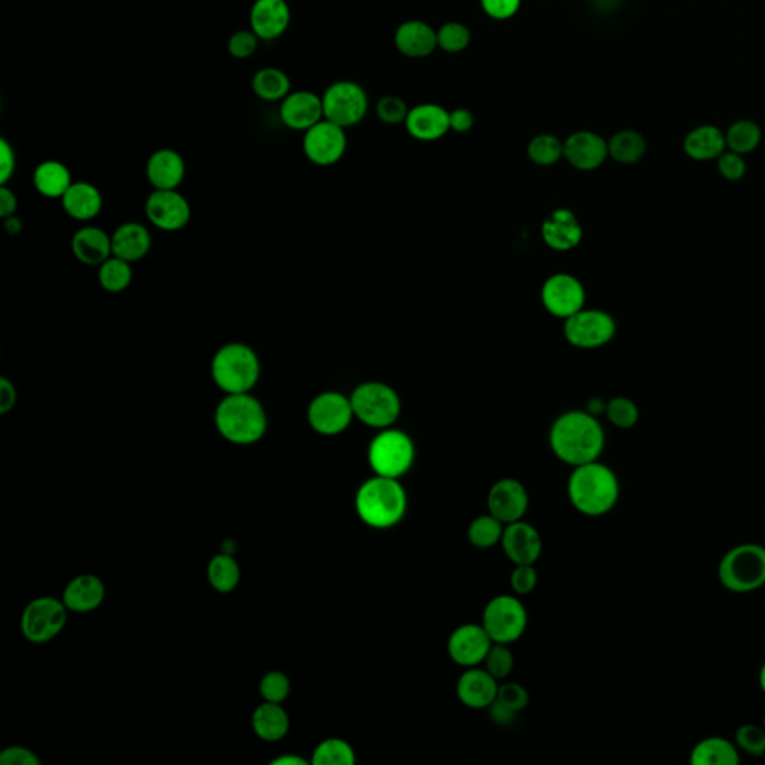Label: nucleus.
<instances>
[{"instance_id": "29", "label": "nucleus", "mask_w": 765, "mask_h": 765, "mask_svg": "<svg viewBox=\"0 0 765 765\" xmlns=\"http://www.w3.org/2000/svg\"><path fill=\"white\" fill-rule=\"evenodd\" d=\"M60 201L65 213L78 222L95 219L104 207L101 190L87 181H74Z\"/></svg>"}, {"instance_id": "18", "label": "nucleus", "mask_w": 765, "mask_h": 765, "mask_svg": "<svg viewBox=\"0 0 765 765\" xmlns=\"http://www.w3.org/2000/svg\"><path fill=\"white\" fill-rule=\"evenodd\" d=\"M564 159L579 171H595L609 159V144L600 133L577 130L564 141Z\"/></svg>"}, {"instance_id": "58", "label": "nucleus", "mask_w": 765, "mask_h": 765, "mask_svg": "<svg viewBox=\"0 0 765 765\" xmlns=\"http://www.w3.org/2000/svg\"><path fill=\"white\" fill-rule=\"evenodd\" d=\"M15 402H17V389H15L14 383L6 377H2L0 379V413H8L14 408Z\"/></svg>"}, {"instance_id": "44", "label": "nucleus", "mask_w": 765, "mask_h": 765, "mask_svg": "<svg viewBox=\"0 0 765 765\" xmlns=\"http://www.w3.org/2000/svg\"><path fill=\"white\" fill-rule=\"evenodd\" d=\"M314 765H352L356 763L355 749L343 739H326L314 749Z\"/></svg>"}, {"instance_id": "7", "label": "nucleus", "mask_w": 765, "mask_h": 765, "mask_svg": "<svg viewBox=\"0 0 765 765\" xmlns=\"http://www.w3.org/2000/svg\"><path fill=\"white\" fill-rule=\"evenodd\" d=\"M416 446L401 429H380L368 446V464L376 476L401 479L413 467Z\"/></svg>"}, {"instance_id": "9", "label": "nucleus", "mask_w": 765, "mask_h": 765, "mask_svg": "<svg viewBox=\"0 0 765 765\" xmlns=\"http://www.w3.org/2000/svg\"><path fill=\"white\" fill-rule=\"evenodd\" d=\"M322 102L325 119L344 129L359 125L370 108L367 90L350 80L332 83L323 93Z\"/></svg>"}, {"instance_id": "35", "label": "nucleus", "mask_w": 765, "mask_h": 765, "mask_svg": "<svg viewBox=\"0 0 765 765\" xmlns=\"http://www.w3.org/2000/svg\"><path fill=\"white\" fill-rule=\"evenodd\" d=\"M252 90L263 102H281L292 92V81L283 69L266 66L252 78Z\"/></svg>"}, {"instance_id": "8", "label": "nucleus", "mask_w": 765, "mask_h": 765, "mask_svg": "<svg viewBox=\"0 0 765 765\" xmlns=\"http://www.w3.org/2000/svg\"><path fill=\"white\" fill-rule=\"evenodd\" d=\"M350 401L355 419L379 431L393 426L401 416V398L398 392L386 383L359 384L350 395Z\"/></svg>"}, {"instance_id": "39", "label": "nucleus", "mask_w": 765, "mask_h": 765, "mask_svg": "<svg viewBox=\"0 0 765 765\" xmlns=\"http://www.w3.org/2000/svg\"><path fill=\"white\" fill-rule=\"evenodd\" d=\"M761 139H763V130L757 122L749 119L737 120L725 132L727 150L742 154V156L757 150L760 147Z\"/></svg>"}, {"instance_id": "15", "label": "nucleus", "mask_w": 765, "mask_h": 765, "mask_svg": "<svg viewBox=\"0 0 765 765\" xmlns=\"http://www.w3.org/2000/svg\"><path fill=\"white\" fill-rule=\"evenodd\" d=\"M302 150L305 157L317 166H332L343 159L347 150L346 129L329 120L314 125L304 132Z\"/></svg>"}, {"instance_id": "13", "label": "nucleus", "mask_w": 765, "mask_h": 765, "mask_svg": "<svg viewBox=\"0 0 765 765\" xmlns=\"http://www.w3.org/2000/svg\"><path fill=\"white\" fill-rule=\"evenodd\" d=\"M307 419L317 434L325 437L343 434L355 419L350 396L335 390L319 393L308 405Z\"/></svg>"}, {"instance_id": "1", "label": "nucleus", "mask_w": 765, "mask_h": 765, "mask_svg": "<svg viewBox=\"0 0 765 765\" xmlns=\"http://www.w3.org/2000/svg\"><path fill=\"white\" fill-rule=\"evenodd\" d=\"M549 441L556 458L574 468L598 461L606 434L597 416L588 410H571L553 422Z\"/></svg>"}, {"instance_id": "45", "label": "nucleus", "mask_w": 765, "mask_h": 765, "mask_svg": "<svg viewBox=\"0 0 765 765\" xmlns=\"http://www.w3.org/2000/svg\"><path fill=\"white\" fill-rule=\"evenodd\" d=\"M438 48L444 53L458 54L470 47L471 30L461 21H447L437 30Z\"/></svg>"}, {"instance_id": "2", "label": "nucleus", "mask_w": 765, "mask_h": 765, "mask_svg": "<svg viewBox=\"0 0 765 765\" xmlns=\"http://www.w3.org/2000/svg\"><path fill=\"white\" fill-rule=\"evenodd\" d=\"M567 491L571 504L579 513L600 517L615 509L621 485L612 468L594 461L574 467Z\"/></svg>"}, {"instance_id": "10", "label": "nucleus", "mask_w": 765, "mask_h": 765, "mask_svg": "<svg viewBox=\"0 0 765 765\" xmlns=\"http://www.w3.org/2000/svg\"><path fill=\"white\" fill-rule=\"evenodd\" d=\"M482 625L494 643H514L525 633L528 613L519 598L497 595L486 604Z\"/></svg>"}, {"instance_id": "32", "label": "nucleus", "mask_w": 765, "mask_h": 765, "mask_svg": "<svg viewBox=\"0 0 765 765\" xmlns=\"http://www.w3.org/2000/svg\"><path fill=\"white\" fill-rule=\"evenodd\" d=\"M725 150V132L713 125L698 126L689 130L683 139V151L686 156L697 162L716 160Z\"/></svg>"}, {"instance_id": "37", "label": "nucleus", "mask_w": 765, "mask_h": 765, "mask_svg": "<svg viewBox=\"0 0 765 765\" xmlns=\"http://www.w3.org/2000/svg\"><path fill=\"white\" fill-rule=\"evenodd\" d=\"M739 763L740 757L736 746L722 737L701 740L691 752V764L694 765H737Z\"/></svg>"}, {"instance_id": "36", "label": "nucleus", "mask_w": 765, "mask_h": 765, "mask_svg": "<svg viewBox=\"0 0 765 765\" xmlns=\"http://www.w3.org/2000/svg\"><path fill=\"white\" fill-rule=\"evenodd\" d=\"M529 703V694L519 683H504L498 688L497 700L491 710L492 719L498 724H510Z\"/></svg>"}, {"instance_id": "16", "label": "nucleus", "mask_w": 765, "mask_h": 765, "mask_svg": "<svg viewBox=\"0 0 765 765\" xmlns=\"http://www.w3.org/2000/svg\"><path fill=\"white\" fill-rule=\"evenodd\" d=\"M145 216L154 228L177 232L189 225L192 207L178 189L153 190L145 201Z\"/></svg>"}, {"instance_id": "11", "label": "nucleus", "mask_w": 765, "mask_h": 765, "mask_svg": "<svg viewBox=\"0 0 765 765\" xmlns=\"http://www.w3.org/2000/svg\"><path fill=\"white\" fill-rule=\"evenodd\" d=\"M615 319L603 310L583 308L565 319V340L577 349L591 350L606 346L615 338Z\"/></svg>"}, {"instance_id": "42", "label": "nucleus", "mask_w": 765, "mask_h": 765, "mask_svg": "<svg viewBox=\"0 0 765 765\" xmlns=\"http://www.w3.org/2000/svg\"><path fill=\"white\" fill-rule=\"evenodd\" d=\"M241 571L238 562L231 555H217L208 564V580L216 591H234L240 583Z\"/></svg>"}, {"instance_id": "19", "label": "nucleus", "mask_w": 765, "mask_h": 765, "mask_svg": "<svg viewBox=\"0 0 765 765\" xmlns=\"http://www.w3.org/2000/svg\"><path fill=\"white\" fill-rule=\"evenodd\" d=\"M323 119L322 96L310 90H292L280 102V120L287 129L307 132Z\"/></svg>"}, {"instance_id": "49", "label": "nucleus", "mask_w": 765, "mask_h": 765, "mask_svg": "<svg viewBox=\"0 0 765 765\" xmlns=\"http://www.w3.org/2000/svg\"><path fill=\"white\" fill-rule=\"evenodd\" d=\"M259 689L260 695L265 698V701L283 703L289 697V677L286 674L280 673V671H269L260 680Z\"/></svg>"}, {"instance_id": "28", "label": "nucleus", "mask_w": 765, "mask_h": 765, "mask_svg": "<svg viewBox=\"0 0 765 765\" xmlns=\"http://www.w3.org/2000/svg\"><path fill=\"white\" fill-rule=\"evenodd\" d=\"M71 250L75 259L84 265H102L113 256L111 235L98 226H84L72 235Z\"/></svg>"}, {"instance_id": "38", "label": "nucleus", "mask_w": 765, "mask_h": 765, "mask_svg": "<svg viewBox=\"0 0 765 765\" xmlns=\"http://www.w3.org/2000/svg\"><path fill=\"white\" fill-rule=\"evenodd\" d=\"M607 144H609V157L621 165H634L647 153L646 138L633 129L619 130L612 135Z\"/></svg>"}, {"instance_id": "33", "label": "nucleus", "mask_w": 765, "mask_h": 765, "mask_svg": "<svg viewBox=\"0 0 765 765\" xmlns=\"http://www.w3.org/2000/svg\"><path fill=\"white\" fill-rule=\"evenodd\" d=\"M33 187L39 195L50 199H62L71 187V171L59 160H44L33 171Z\"/></svg>"}, {"instance_id": "4", "label": "nucleus", "mask_w": 765, "mask_h": 765, "mask_svg": "<svg viewBox=\"0 0 765 765\" xmlns=\"http://www.w3.org/2000/svg\"><path fill=\"white\" fill-rule=\"evenodd\" d=\"M407 507V492L399 479L374 474L356 492V513L370 528H393L404 519Z\"/></svg>"}, {"instance_id": "41", "label": "nucleus", "mask_w": 765, "mask_h": 765, "mask_svg": "<svg viewBox=\"0 0 765 765\" xmlns=\"http://www.w3.org/2000/svg\"><path fill=\"white\" fill-rule=\"evenodd\" d=\"M504 528L506 525L491 513L482 514L468 526V540L477 549H491L501 544Z\"/></svg>"}, {"instance_id": "47", "label": "nucleus", "mask_w": 765, "mask_h": 765, "mask_svg": "<svg viewBox=\"0 0 765 765\" xmlns=\"http://www.w3.org/2000/svg\"><path fill=\"white\" fill-rule=\"evenodd\" d=\"M483 664H485V670L491 673L498 682L509 677L514 667V656L509 649V644H492Z\"/></svg>"}, {"instance_id": "51", "label": "nucleus", "mask_w": 765, "mask_h": 765, "mask_svg": "<svg viewBox=\"0 0 765 765\" xmlns=\"http://www.w3.org/2000/svg\"><path fill=\"white\" fill-rule=\"evenodd\" d=\"M259 36L252 29L238 30L232 33L228 41V51L234 59L246 60L255 56L259 48Z\"/></svg>"}, {"instance_id": "6", "label": "nucleus", "mask_w": 765, "mask_h": 765, "mask_svg": "<svg viewBox=\"0 0 765 765\" xmlns=\"http://www.w3.org/2000/svg\"><path fill=\"white\" fill-rule=\"evenodd\" d=\"M719 580L734 594H749L765 585V547L740 544L725 553L719 562Z\"/></svg>"}, {"instance_id": "25", "label": "nucleus", "mask_w": 765, "mask_h": 765, "mask_svg": "<svg viewBox=\"0 0 765 765\" xmlns=\"http://www.w3.org/2000/svg\"><path fill=\"white\" fill-rule=\"evenodd\" d=\"M405 129L417 141L432 142L450 132V111L438 104H419L410 108Z\"/></svg>"}, {"instance_id": "3", "label": "nucleus", "mask_w": 765, "mask_h": 765, "mask_svg": "<svg viewBox=\"0 0 765 765\" xmlns=\"http://www.w3.org/2000/svg\"><path fill=\"white\" fill-rule=\"evenodd\" d=\"M217 431L229 443L250 446L262 440L268 416L262 402L249 393H229L214 411Z\"/></svg>"}, {"instance_id": "17", "label": "nucleus", "mask_w": 765, "mask_h": 765, "mask_svg": "<svg viewBox=\"0 0 765 765\" xmlns=\"http://www.w3.org/2000/svg\"><path fill=\"white\" fill-rule=\"evenodd\" d=\"M494 640L482 624L456 628L447 641V652L455 664L464 668L479 667L485 661Z\"/></svg>"}, {"instance_id": "43", "label": "nucleus", "mask_w": 765, "mask_h": 765, "mask_svg": "<svg viewBox=\"0 0 765 765\" xmlns=\"http://www.w3.org/2000/svg\"><path fill=\"white\" fill-rule=\"evenodd\" d=\"M526 154L535 165H555L564 159V141L552 133H540L529 141Z\"/></svg>"}, {"instance_id": "12", "label": "nucleus", "mask_w": 765, "mask_h": 765, "mask_svg": "<svg viewBox=\"0 0 765 765\" xmlns=\"http://www.w3.org/2000/svg\"><path fill=\"white\" fill-rule=\"evenodd\" d=\"M68 607L63 600L41 597L27 604L21 615V633L32 643L53 640L65 627Z\"/></svg>"}, {"instance_id": "46", "label": "nucleus", "mask_w": 765, "mask_h": 765, "mask_svg": "<svg viewBox=\"0 0 765 765\" xmlns=\"http://www.w3.org/2000/svg\"><path fill=\"white\" fill-rule=\"evenodd\" d=\"M606 416L616 428L631 429L637 425L640 411L633 399L627 396H616L607 402Z\"/></svg>"}, {"instance_id": "55", "label": "nucleus", "mask_w": 765, "mask_h": 765, "mask_svg": "<svg viewBox=\"0 0 765 765\" xmlns=\"http://www.w3.org/2000/svg\"><path fill=\"white\" fill-rule=\"evenodd\" d=\"M15 165L17 162H15L14 147L5 138L0 139V183L2 186H6V183L11 180Z\"/></svg>"}, {"instance_id": "50", "label": "nucleus", "mask_w": 765, "mask_h": 765, "mask_svg": "<svg viewBox=\"0 0 765 765\" xmlns=\"http://www.w3.org/2000/svg\"><path fill=\"white\" fill-rule=\"evenodd\" d=\"M736 743L742 751L752 757H763L765 754V728L758 725L746 724L737 730Z\"/></svg>"}, {"instance_id": "64", "label": "nucleus", "mask_w": 765, "mask_h": 765, "mask_svg": "<svg viewBox=\"0 0 765 765\" xmlns=\"http://www.w3.org/2000/svg\"><path fill=\"white\" fill-rule=\"evenodd\" d=\"M764 728H765V715H764Z\"/></svg>"}, {"instance_id": "59", "label": "nucleus", "mask_w": 765, "mask_h": 765, "mask_svg": "<svg viewBox=\"0 0 765 765\" xmlns=\"http://www.w3.org/2000/svg\"><path fill=\"white\" fill-rule=\"evenodd\" d=\"M17 207L18 201L15 193L6 186L0 187V217L6 219V217L15 216Z\"/></svg>"}, {"instance_id": "54", "label": "nucleus", "mask_w": 765, "mask_h": 765, "mask_svg": "<svg viewBox=\"0 0 765 765\" xmlns=\"http://www.w3.org/2000/svg\"><path fill=\"white\" fill-rule=\"evenodd\" d=\"M511 588L516 594L528 595L534 591L538 583L537 571L534 565H516L511 573Z\"/></svg>"}, {"instance_id": "40", "label": "nucleus", "mask_w": 765, "mask_h": 765, "mask_svg": "<svg viewBox=\"0 0 765 765\" xmlns=\"http://www.w3.org/2000/svg\"><path fill=\"white\" fill-rule=\"evenodd\" d=\"M133 280L132 263L111 256L98 266V281L108 293H122Z\"/></svg>"}, {"instance_id": "31", "label": "nucleus", "mask_w": 765, "mask_h": 765, "mask_svg": "<svg viewBox=\"0 0 765 765\" xmlns=\"http://www.w3.org/2000/svg\"><path fill=\"white\" fill-rule=\"evenodd\" d=\"M105 598V586L99 577L93 574H81L66 586L63 603L75 613H89L98 609Z\"/></svg>"}, {"instance_id": "24", "label": "nucleus", "mask_w": 765, "mask_h": 765, "mask_svg": "<svg viewBox=\"0 0 765 765\" xmlns=\"http://www.w3.org/2000/svg\"><path fill=\"white\" fill-rule=\"evenodd\" d=\"M541 237L549 249L555 252H570L582 243V223L573 211L559 208L544 220L541 225Z\"/></svg>"}, {"instance_id": "34", "label": "nucleus", "mask_w": 765, "mask_h": 765, "mask_svg": "<svg viewBox=\"0 0 765 765\" xmlns=\"http://www.w3.org/2000/svg\"><path fill=\"white\" fill-rule=\"evenodd\" d=\"M252 724L253 730L260 739L266 742H277L289 731V715L280 703L265 701L253 713Z\"/></svg>"}, {"instance_id": "60", "label": "nucleus", "mask_w": 765, "mask_h": 765, "mask_svg": "<svg viewBox=\"0 0 765 765\" xmlns=\"http://www.w3.org/2000/svg\"><path fill=\"white\" fill-rule=\"evenodd\" d=\"M3 220H5V229L9 235L20 234L23 225H21V220L17 216L6 217Z\"/></svg>"}, {"instance_id": "5", "label": "nucleus", "mask_w": 765, "mask_h": 765, "mask_svg": "<svg viewBox=\"0 0 765 765\" xmlns=\"http://www.w3.org/2000/svg\"><path fill=\"white\" fill-rule=\"evenodd\" d=\"M260 373L259 356L252 347L240 341L220 347L211 361V379L225 395L252 392Z\"/></svg>"}, {"instance_id": "53", "label": "nucleus", "mask_w": 765, "mask_h": 765, "mask_svg": "<svg viewBox=\"0 0 765 765\" xmlns=\"http://www.w3.org/2000/svg\"><path fill=\"white\" fill-rule=\"evenodd\" d=\"M480 6L492 20L506 21L517 15L522 0H480Z\"/></svg>"}, {"instance_id": "52", "label": "nucleus", "mask_w": 765, "mask_h": 765, "mask_svg": "<svg viewBox=\"0 0 765 765\" xmlns=\"http://www.w3.org/2000/svg\"><path fill=\"white\" fill-rule=\"evenodd\" d=\"M716 165H718L719 174L728 181H739L745 177L748 172V165H746L745 156L742 154L734 153L731 150H725L721 156L716 159Z\"/></svg>"}, {"instance_id": "27", "label": "nucleus", "mask_w": 765, "mask_h": 765, "mask_svg": "<svg viewBox=\"0 0 765 765\" xmlns=\"http://www.w3.org/2000/svg\"><path fill=\"white\" fill-rule=\"evenodd\" d=\"M393 42L402 56L425 59L438 48L437 30L426 21H404L396 29Z\"/></svg>"}, {"instance_id": "21", "label": "nucleus", "mask_w": 765, "mask_h": 765, "mask_svg": "<svg viewBox=\"0 0 765 765\" xmlns=\"http://www.w3.org/2000/svg\"><path fill=\"white\" fill-rule=\"evenodd\" d=\"M529 507L525 486L516 479H501L492 486L488 495V509L492 516L509 525L522 520Z\"/></svg>"}, {"instance_id": "62", "label": "nucleus", "mask_w": 765, "mask_h": 765, "mask_svg": "<svg viewBox=\"0 0 765 765\" xmlns=\"http://www.w3.org/2000/svg\"><path fill=\"white\" fill-rule=\"evenodd\" d=\"M586 410H588L589 413L594 414V416H598V414L606 413V404H604L601 399L594 398L589 401Z\"/></svg>"}, {"instance_id": "20", "label": "nucleus", "mask_w": 765, "mask_h": 765, "mask_svg": "<svg viewBox=\"0 0 765 765\" xmlns=\"http://www.w3.org/2000/svg\"><path fill=\"white\" fill-rule=\"evenodd\" d=\"M501 546L514 565H534L543 552V538L534 525L522 519L506 525Z\"/></svg>"}, {"instance_id": "63", "label": "nucleus", "mask_w": 765, "mask_h": 765, "mask_svg": "<svg viewBox=\"0 0 765 765\" xmlns=\"http://www.w3.org/2000/svg\"><path fill=\"white\" fill-rule=\"evenodd\" d=\"M758 680H760L761 689H763V692L765 694V662L763 664V667H761V670H760V679H758Z\"/></svg>"}, {"instance_id": "14", "label": "nucleus", "mask_w": 765, "mask_h": 765, "mask_svg": "<svg viewBox=\"0 0 765 765\" xmlns=\"http://www.w3.org/2000/svg\"><path fill=\"white\" fill-rule=\"evenodd\" d=\"M541 302L552 316L568 319L585 308V286L574 275L558 272L544 281L541 287Z\"/></svg>"}, {"instance_id": "48", "label": "nucleus", "mask_w": 765, "mask_h": 765, "mask_svg": "<svg viewBox=\"0 0 765 765\" xmlns=\"http://www.w3.org/2000/svg\"><path fill=\"white\" fill-rule=\"evenodd\" d=\"M408 113H410V108L405 104L404 99L398 98V96H383L377 102L376 114L384 125H404Z\"/></svg>"}, {"instance_id": "23", "label": "nucleus", "mask_w": 765, "mask_h": 765, "mask_svg": "<svg viewBox=\"0 0 765 765\" xmlns=\"http://www.w3.org/2000/svg\"><path fill=\"white\" fill-rule=\"evenodd\" d=\"M500 683L485 668H467L456 683V695L468 709H489L497 700Z\"/></svg>"}, {"instance_id": "22", "label": "nucleus", "mask_w": 765, "mask_h": 765, "mask_svg": "<svg viewBox=\"0 0 765 765\" xmlns=\"http://www.w3.org/2000/svg\"><path fill=\"white\" fill-rule=\"evenodd\" d=\"M292 21L287 0H255L250 8V29L260 41H275L289 29Z\"/></svg>"}, {"instance_id": "26", "label": "nucleus", "mask_w": 765, "mask_h": 765, "mask_svg": "<svg viewBox=\"0 0 765 765\" xmlns=\"http://www.w3.org/2000/svg\"><path fill=\"white\" fill-rule=\"evenodd\" d=\"M145 175L154 190H175L186 177V162L178 151L159 148L148 157Z\"/></svg>"}, {"instance_id": "61", "label": "nucleus", "mask_w": 765, "mask_h": 765, "mask_svg": "<svg viewBox=\"0 0 765 765\" xmlns=\"http://www.w3.org/2000/svg\"><path fill=\"white\" fill-rule=\"evenodd\" d=\"M272 764L277 765H305L308 764L304 758L296 757V755H284V757L277 758L272 761Z\"/></svg>"}, {"instance_id": "57", "label": "nucleus", "mask_w": 765, "mask_h": 765, "mask_svg": "<svg viewBox=\"0 0 765 765\" xmlns=\"http://www.w3.org/2000/svg\"><path fill=\"white\" fill-rule=\"evenodd\" d=\"M474 128V114L467 108H456L450 111V130L456 133H467Z\"/></svg>"}, {"instance_id": "56", "label": "nucleus", "mask_w": 765, "mask_h": 765, "mask_svg": "<svg viewBox=\"0 0 765 765\" xmlns=\"http://www.w3.org/2000/svg\"><path fill=\"white\" fill-rule=\"evenodd\" d=\"M0 764L5 765H39L38 757L21 746H11L0 754Z\"/></svg>"}, {"instance_id": "30", "label": "nucleus", "mask_w": 765, "mask_h": 765, "mask_svg": "<svg viewBox=\"0 0 765 765\" xmlns=\"http://www.w3.org/2000/svg\"><path fill=\"white\" fill-rule=\"evenodd\" d=\"M151 234L142 223L126 222L111 234L113 256L129 263L139 262L150 253Z\"/></svg>"}]
</instances>
